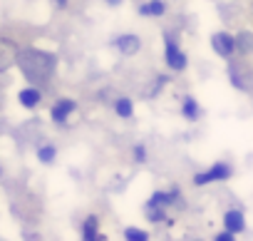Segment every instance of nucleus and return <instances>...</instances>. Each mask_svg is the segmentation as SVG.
<instances>
[{"label": "nucleus", "instance_id": "obj_11", "mask_svg": "<svg viewBox=\"0 0 253 241\" xmlns=\"http://www.w3.org/2000/svg\"><path fill=\"white\" fill-rule=\"evenodd\" d=\"M164 13H167V5L162 3V0H149V3H144L139 8V15H144V18H159Z\"/></svg>", "mask_w": 253, "mask_h": 241}, {"label": "nucleus", "instance_id": "obj_16", "mask_svg": "<svg viewBox=\"0 0 253 241\" xmlns=\"http://www.w3.org/2000/svg\"><path fill=\"white\" fill-rule=\"evenodd\" d=\"M236 48H238L241 52H248V50H253V35H251V33H243V35L236 40Z\"/></svg>", "mask_w": 253, "mask_h": 241}, {"label": "nucleus", "instance_id": "obj_17", "mask_svg": "<svg viewBox=\"0 0 253 241\" xmlns=\"http://www.w3.org/2000/svg\"><path fill=\"white\" fill-rule=\"evenodd\" d=\"M124 236L129 239V241H147V239H149V234H147V231H142V229H126V231H124Z\"/></svg>", "mask_w": 253, "mask_h": 241}, {"label": "nucleus", "instance_id": "obj_4", "mask_svg": "<svg viewBox=\"0 0 253 241\" xmlns=\"http://www.w3.org/2000/svg\"><path fill=\"white\" fill-rule=\"evenodd\" d=\"M75 109H77V102H75V99H67V97H62V99H57V102L52 104V112H50V117H52V122H57V125H65V122H67V117H70Z\"/></svg>", "mask_w": 253, "mask_h": 241}, {"label": "nucleus", "instance_id": "obj_15", "mask_svg": "<svg viewBox=\"0 0 253 241\" xmlns=\"http://www.w3.org/2000/svg\"><path fill=\"white\" fill-rule=\"evenodd\" d=\"M55 154H57V147H52V145H45V147L38 149V159L45 162V164H50L55 159Z\"/></svg>", "mask_w": 253, "mask_h": 241}, {"label": "nucleus", "instance_id": "obj_10", "mask_svg": "<svg viewBox=\"0 0 253 241\" xmlns=\"http://www.w3.org/2000/svg\"><path fill=\"white\" fill-rule=\"evenodd\" d=\"M40 99H42V92H40L38 87H25V90L20 92V104H23V107H28V109L38 107V104H40Z\"/></svg>", "mask_w": 253, "mask_h": 241}, {"label": "nucleus", "instance_id": "obj_7", "mask_svg": "<svg viewBox=\"0 0 253 241\" xmlns=\"http://www.w3.org/2000/svg\"><path fill=\"white\" fill-rule=\"evenodd\" d=\"M114 45H117V50H119L122 55H134V52H139L142 40H139L137 35H122V38L114 40Z\"/></svg>", "mask_w": 253, "mask_h": 241}, {"label": "nucleus", "instance_id": "obj_19", "mask_svg": "<svg viewBox=\"0 0 253 241\" xmlns=\"http://www.w3.org/2000/svg\"><path fill=\"white\" fill-rule=\"evenodd\" d=\"M231 239H233V231H228V229L221 231V234H216V241H231Z\"/></svg>", "mask_w": 253, "mask_h": 241}, {"label": "nucleus", "instance_id": "obj_3", "mask_svg": "<svg viewBox=\"0 0 253 241\" xmlns=\"http://www.w3.org/2000/svg\"><path fill=\"white\" fill-rule=\"evenodd\" d=\"M211 48L216 50V55L231 57V55L236 52V38L228 35V33H216V35L211 38Z\"/></svg>", "mask_w": 253, "mask_h": 241}, {"label": "nucleus", "instance_id": "obj_13", "mask_svg": "<svg viewBox=\"0 0 253 241\" xmlns=\"http://www.w3.org/2000/svg\"><path fill=\"white\" fill-rule=\"evenodd\" d=\"M181 112H184V117L189 119V122H196L199 114H201V109H199V104H196V99H194V97H186V99H184Z\"/></svg>", "mask_w": 253, "mask_h": 241}, {"label": "nucleus", "instance_id": "obj_12", "mask_svg": "<svg viewBox=\"0 0 253 241\" xmlns=\"http://www.w3.org/2000/svg\"><path fill=\"white\" fill-rule=\"evenodd\" d=\"M97 226H99V219H97V216H87L84 224H82V239H87V241H92V239H104V236L97 231Z\"/></svg>", "mask_w": 253, "mask_h": 241}, {"label": "nucleus", "instance_id": "obj_14", "mask_svg": "<svg viewBox=\"0 0 253 241\" xmlns=\"http://www.w3.org/2000/svg\"><path fill=\"white\" fill-rule=\"evenodd\" d=\"M114 112L119 117H132V99H126V97H119L114 102Z\"/></svg>", "mask_w": 253, "mask_h": 241}, {"label": "nucleus", "instance_id": "obj_5", "mask_svg": "<svg viewBox=\"0 0 253 241\" xmlns=\"http://www.w3.org/2000/svg\"><path fill=\"white\" fill-rule=\"evenodd\" d=\"M15 57H18V45L13 40H0V72H5L8 67L15 65Z\"/></svg>", "mask_w": 253, "mask_h": 241}, {"label": "nucleus", "instance_id": "obj_8", "mask_svg": "<svg viewBox=\"0 0 253 241\" xmlns=\"http://www.w3.org/2000/svg\"><path fill=\"white\" fill-rule=\"evenodd\" d=\"M176 199H179V189H171V192H154V194H152V199L147 201V206L167 209V206H171Z\"/></svg>", "mask_w": 253, "mask_h": 241}, {"label": "nucleus", "instance_id": "obj_1", "mask_svg": "<svg viewBox=\"0 0 253 241\" xmlns=\"http://www.w3.org/2000/svg\"><path fill=\"white\" fill-rule=\"evenodd\" d=\"M15 62L20 65L23 75L38 85L47 82L52 77V70H55V57L42 52V50H18Z\"/></svg>", "mask_w": 253, "mask_h": 241}, {"label": "nucleus", "instance_id": "obj_21", "mask_svg": "<svg viewBox=\"0 0 253 241\" xmlns=\"http://www.w3.org/2000/svg\"><path fill=\"white\" fill-rule=\"evenodd\" d=\"M107 3H112V5H117V3H119V0H107Z\"/></svg>", "mask_w": 253, "mask_h": 241}, {"label": "nucleus", "instance_id": "obj_9", "mask_svg": "<svg viewBox=\"0 0 253 241\" xmlns=\"http://www.w3.org/2000/svg\"><path fill=\"white\" fill-rule=\"evenodd\" d=\"M223 226H226L228 231L238 234V231H243V229H246V219H243V214H241L238 209H231V211H226V214H223Z\"/></svg>", "mask_w": 253, "mask_h": 241}, {"label": "nucleus", "instance_id": "obj_22", "mask_svg": "<svg viewBox=\"0 0 253 241\" xmlns=\"http://www.w3.org/2000/svg\"><path fill=\"white\" fill-rule=\"evenodd\" d=\"M0 174H3V169H0Z\"/></svg>", "mask_w": 253, "mask_h": 241}, {"label": "nucleus", "instance_id": "obj_6", "mask_svg": "<svg viewBox=\"0 0 253 241\" xmlns=\"http://www.w3.org/2000/svg\"><path fill=\"white\" fill-rule=\"evenodd\" d=\"M167 65L171 70H184L186 67V55L179 50V45L171 38H167Z\"/></svg>", "mask_w": 253, "mask_h": 241}, {"label": "nucleus", "instance_id": "obj_20", "mask_svg": "<svg viewBox=\"0 0 253 241\" xmlns=\"http://www.w3.org/2000/svg\"><path fill=\"white\" fill-rule=\"evenodd\" d=\"M55 3H57V5H67V0H55Z\"/></svg>", "mask_w": 253, "mask_h": 241}, {"label": "nucleus", "instance_id": "obj_18", "mask_svg": "<svg viewBox=\"0 0 253 241\" xmlns=\"http://www.w3.org/2000/svg\"><path fill=\"white\" fill-rule=\"evenodd\" d=\"M134 159H137V162H144V159H147V152H144V147H142V145H137V147H134Z\"/></svg>", "mask_w": 253, "mask_h": 241}, {"label": "nucleus", "instance_id": "obj_2", "mask_svg": "<svg viewBox=\"0 0 253 241\" xmlns=\"http://www.w3.org/2000/svg\"><path fill=\"white\" fill-rule=\"evenodd\" d=\"M228 177H231V167H228L226 162H218V164H213L211 169L196 174V177H194V184H196V187H204V184H211V182H226Z\"/></svg>", "mask_w": 253, "mask_h": 241}]
</instances>
